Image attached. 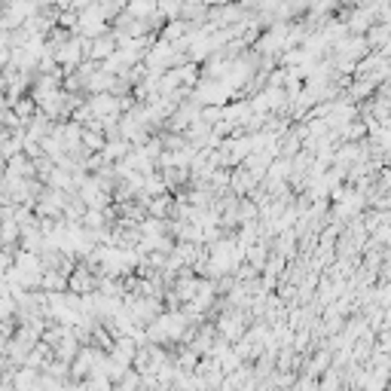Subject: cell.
I'll use <instances>...</instances> for the list:
<instances>
[{
  "label": "cell",
  "instance_id": "cell-1",
  "mask_svg": "<svg viewBox=\"0 0 391 391\" xmlns=\"http://www.w3.org/2000/svg\"><path fill=\"white\" fill-rule=\"evenodd\" d=\"M89 46H92V49H89V56H95V58H108L110 52H113V37H110V34H98V37H95L92 43H89Z\"/></svg>",
  "mask_w": 391,
  "mask_h": 391
}]
</instances>
